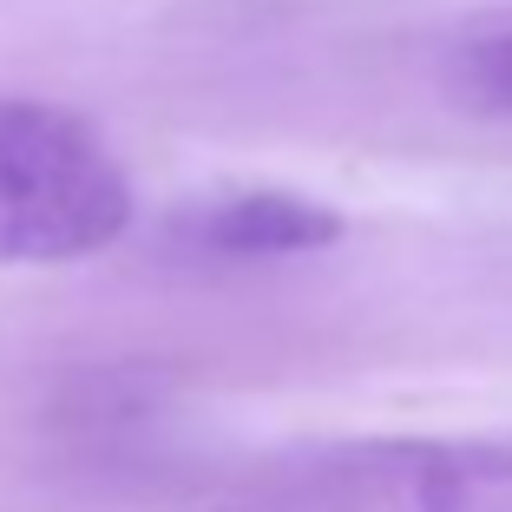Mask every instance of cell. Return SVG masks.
<instances>
[{"mask_svg":"<svg viewBox=\"0 0 512 512\" xmlns=\"http://www.w3.org/2000/svg\"><path fill=\"white\" fill-rule=\"evenodd\" d=\"M132 211V178L92 119L53 99H0V263L99 256Z\"/></svg>","mask_w":512,"mask_h":512,"instance_id":"6da1fadb","label":"cell"},{"mask_svg":"<svg viewBox=\"0 0 512 512\" xmlns=\"http://www.w3.org/2000/svg\"><path fill=\"white\" fill-rule=\"evenodd\" d=\"M342 211H329L322 197L302 191H224L204 197L178 217V243L197 256H224V263H276V256H316L342 243Z\"/></svg>","mask_w":512,"mask_h":512,"instance_id":"7a4b0ae2","label":"cell"},{"mask_svg":"<svg viewBox=\"0 0 512 512\" xmlns=\"http://www.w3.org/2000/svg\"><path fill=\"white\" fill-rule=\"evenodd\" d=\"M453 86L467 92L480 112H493V119H512V27L480 33L473 46H460Z\"/></svg>","mask_w":512,"mask_h":512,"instance_id":"3957f363","label":"cell"}]
</instances>
